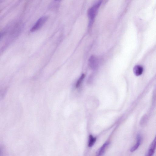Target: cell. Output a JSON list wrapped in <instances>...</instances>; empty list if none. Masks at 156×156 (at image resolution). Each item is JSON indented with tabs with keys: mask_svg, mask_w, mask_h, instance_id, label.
I'll use <instances>...</instances> for the list:
<instances>
[{
	"mask_svg": "<svg viewBox=\"0 0 156 156\" xmlns=\"http://www.w3.org/2000/svg\"><path fill=\"white\" fill-rule=\"evenodd\" d=\"M96 141V138L94 137L92 135L90 136V140L89 146L90 147H92L95 144Z\"/></svg>",
	"mask_w": 156,
	"mask_h": 156,
	"instance_id": "ba28073f",
	"label": "cell"
},
{
	"mask_svg": "<svg viewBox=\"0 0 156 156\" xmlns=\"http://www.w3.org/2000/svg\"><path fill=\"white\" fill-rule=\"evenodd\" d=\"M102 2V1H99L89 9L88 15L90 20V25L92 24V23L96 16L98 10Z\"/></svg>",
	"mask_w": 156,
	"mask_h": 156,
	"instance_id": "6da1fadb",
	"label": "cell"
},
{
	"mask_svg": "<svg viewBox=\"0 0 156 156\" xmlns=\"http://www.w3.org/2000/svg\"><path fill=\"white\" fill-rule=\"evenodd\" d=\"M109 144V143L108 142H106L104 144L97 152L96 156H101L105 152L106 148Z\"/></svg>",
	"mask_w": 156,
	"mask_h": 156,
	"instance_id": "52a82bcc",
	"label": "cell"
},
{
	"mask_svg": "<svg viewBox=\"0 0 156 156\" xmlns=\"http://www.w3.org/2000/svg\"><path fill=\"white\" fill-rule=\"evenodd\" d=\"M156 149V135L151 143L146 156H153Z\"/></svg>",
	"mask_w": 156,
	"mask_h": 156,
	"instance_id": "3957f363",
	"label": "cell"
},
{
	"mask_svg": "<svg viewBox=\"0 0 156 156\" xmlns=\"http://www.w3.org/2000/svg\"><path fill=\"white\" fill-rule=\"evenodd\" d=\"M85 77V75L84 74H83L81 76L80 79H79V80H78L77 82L76 83V88L79 87V86H80L83 80Z\"/></svg>",
	"mask_w": 156,
	"mask_h": 156,
	"instance_id": "9c48e42d",
	"label": "cell"
},
{
	"mask_svg": "<svg viewBox=\"0 0 156 156\" xmlns=\"http://www.w3.org/2000/svg\"><path fill=\"white\" fill-rule=\"evenodd\" d=\"M143 67L140 65L135 66L133 69L134 73L137 76L141 75L143 73Z\"/></svg>",
	"mask_w": 156,
	"mask_h": 156,
	"instance_id": "8992f818",
	"label": "cell"
},
{
	"mask_svg": "<svg viewBox=\"0 0 156 156\" xmlns=\"http://www.w3.org/2000/svg\"><path fill=\"white\" fill-rule=\"evenodd\" d=\"M141 136L140 134H138L137 137V141L135 145L130 149L131 152H134L136 151L140 146L141 142Z\"/></svg>",
	"mask_w": 156,
	"mask_h": 156,
	"instance_id": "277c9868",
	"label": "cell"
},
{
	"mask_svg": "<svg viewBox=\"0 0 156 156\" xmlns=\"http://www.w3.org/2000/svg\"><path fill=\"white\" fill-rule=\"evenodd\" d=\"M48 19V17L47 16H43L40 18L31 29L30 31L34 32L40 29L46 22Z\"/></svg>",
	"mask_w": 156,
	"mask_h": 156,
	"instance_id": "7a4b0ae2",
	"label": "cell"
},
{
	"mask_svg": "<svg viewBox=\"0 0 156 156\" xmlns=\"http://www.w3.org/2000/svg\"><path fill=\"white\" fill-rule=\"evenodd\" d=\"M89 63L90 66L92 68H96L98 64V59L94 56H92L89 59Z\"/></svg>",
	"mask_w": 156,
	"mask_h": 156,
	"instance_id": "5b68a950",
	"label": "cell"
}]
</instances>
